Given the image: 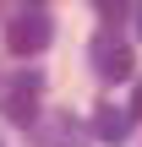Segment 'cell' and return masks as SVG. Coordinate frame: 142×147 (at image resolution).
<instances>
[{"label": "cell", "instance_id": "cell-1", "mask_svg": "<svg viewBox=\"0 0 142 147\" xmlns=\"http://www.w3.org/2000/svg\"><path fill=\"white\" fill-rule=\"evenodd\" d=\"M49 38H55V22H49V11H44V5H27V11H16V16L5 22V49H11L16 60H27V55L49 49Z\"/></svg>", "mask_w": 142, "mask_h": 147}, {"label": "cell", "instance_id": "cell-2", "mask_svg": "<svg viewBox=\"0 0 142 147\" xmlns=\"http://www.w3.org/2000/svg\"><path fill=\"white\" fill-rule=\"evenodd\" d=\"M27 147H93V136L71 109H49L27 125Z\"/></svg>", "mask_w": 142, "mask_h": 147}, {"label": "cell", "instance_id": "cell-3", "mask_svg": "<svg viewBox=\"0 0 142 147\" xmlns=\"http://www.w3.org/2000/svg\"><path fill=\"white\" fill-rule=\"evenodd\" d=\"M38 93H44V76H38V71L11 76V82L0 87V115H5L11 125H33V120H38Z\"/></svg>", "mask_w": 142, "mask_h": 147}, {"label": "cell", "instance_id": "cell-4", "mask_svg": "<svg viewBox=\"0 0 142 147\" xmlns=\"http://www.w3.org/2000/svg\"><path fill=\"white\" fill-rule=\"evenodd\" d=\"M93 71H99L104 82H126V76L137 71V55H131L115 33H99V38H93Z\"/></svg>", "mask_w": 142, "mask_h": 147}, {"label": "cell", "instance_id": "cell-5", "mask_svg": "<svg viewBox=\"0 0 142 147\" xmlns=\"http://www.w3.org/2000/svg\"><path fill=\"white\" fill-rule=\"evenodd\" d=\"M126 136H131V109H115L109 98L93 109V142L104 147H126Z\"/></svg>", "mask_w": 142, "mask_h": 147}, {"label": "cell", "instance_id": "cell-6", "mask_svg": "<svg viewBox=\"0 0 142 147\" xmlns=\"http://www.w3.org/2000/svg\"><path fill=\"white\" fill-rule=\"evenodd\" d=\"M93 5H99V16H109V22H115V16L126 11V0H93Z\"/></svg>", "mask_w": 142, "mask_h": 147}, {"label": "cell", "instance_id": "cell-7", "mask_svg": "<svg viewBox=\"0 0 142 147\" xmlns=\"http://www.w3.org/2000/svg\"><path fill=\"white\" fill-rule=\"evenodd\" d=\"M131 120H142V82H137V93H131Z\"/></svg>", "mask_w": 142, "mask_h": 147}, {"label": "cell", "instance_id": "cell-8", "mask_svg": "<svg viewBox=\"0 0 142 147\" xmlns=\"http://www.w3.org/2000/svg\"><path fill=\"white\" fill-rule=\"evenodd\" d=\"M137 38H142V0H137Z\"/></svg>", "mask_w": 142, "mask_h": 147}, {"label": "cell", "instance_id": "cell-9", "mask_svg": "<svg viewBox=\"0 0 142 147\" xmlns=\"http://www.w3.org/2000/svg\"><path fill=\"white\" fill-rule=\"evenodd\" d=\"M27 5H44V0H27Z\"/></svg>", "mask_w": 142, "mask_h": 147}]
</instances>
